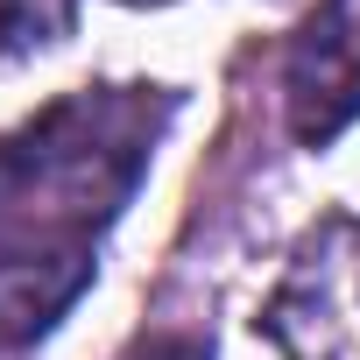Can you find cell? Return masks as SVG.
Masks as SVG:
<instances>
[{
  "label": "cell",
  "instance_id": "1",
  "mask_svg": "<svg viewBox=\"0 0 360 360\" xmlns=\"http://www.w3.org/2000/svg\"><path fill=\"white\" fill-rule=\"evenodd\" d=\"M176 113L169 85H78L0 134V346H36L99 276Z\"/></svg>",
  "mask_w": 360,
  "mask_h": 360
},
{
  "label": "cell",
  "instance_id": "2",
  "mask_svg": "<svg viewBox=\"0 0 360 360\" xmlns=\"http://www.w3.org/2000/svg\"><path fill=\"white\" fill-rule=\"evenodd\" d=\"M255 325L283 360H360V219H318L290 248Z\"/></svg>",
  "mask_w": 360,
  "mask_h": 360
},
{
  "label": "cell",
  "instance_id": "3",
  "mask_svg": "<svg viewBox=\"0 0 360 360\" xmlns=\"http://www.w3.org/2000/svg\"><path fill=\"white\" fill-rule=\"evenodd\" d=\"M283 120L304 148H332L360 120V0H318L290 29Z\"/></svg>",
  "mask_w": 360,
  "mask_h": 360
},
{
  "label": "cell",
  "instance_id": "4",
  "mask_svg": "<svg viewBox=\"0 0 360 360\" xmlns=\"http://www.w3.org/2000/svg\"><path fill=\"white\" fill-rule=\"evenodd\" d=\"M78 36V0H0V71L50 57Z\"/></svg>",
  "mask_w": 360,
  "mask_h": 360
},
{
  "label": "cell",
  "instance_id": "5",
  "mask_svg": "<svg viewBox=\"0 0 360 360\" xmlns=\"http://www.w3.org/2000/svg\"><path fill=\"white\" fill-rule=\"evenodd\" d=\"M113 360H212V346L191 339V332H141V339H127Z\"/></svg>",
  "mask_w": 360,
  "mask_h": 360
},
{
  "label": "cell",
  "instance_id": "6",
  "mask_svg": "<svg viewBox=\"0 0 360 360\" xmlns=\"http://www.w3.org/2000/svg\"><path fill=\"white\" fill-rule=\"evenodd\" d=\"M127 8H162V0H127Z\"/></svg>",
  "mask_w": 360,
  "mask_h": 360
},
{
  "label": "cell",
  "instance_id": "7",
  "mask_svg": "<svg viewBox=\"0 0 360 360\" xmlns=\"http://www.w3.org/2000/svg\"><path fill=\"white\" fill-rule=\"evenodd\" d=\"M0 360H15V346H0Z\"/></svg>",
  "mask_w": 360,
  "mask_h": 360
}]
</instances>
